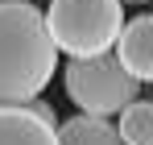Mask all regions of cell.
I'll use <instances>...</instances> for the list:
<instances>
[{
  "mask_svg": "<svg viewBox=\"0 0 153 145\" xmlns=\"http://www.w3.org/2000/svg\"><path fill=\"white\" fill-rule=\"evenodd\" d=\"M58 67L46 13L29 0H0V108L29 104L46 91Z\"/></svg>",
  "mask_w": 153,
  "mask_h": 145,
  "instance_id": "1",
  "label": "cell"
},
{
  "mask_svg": "<svg viewBox=\"0 0 153 145\" xmlns=\"http://www.w3.org/2000/svg\"><path fill=\"white\" fill-rule=\"evenodd\" d=\"M0 145H58V124L42 120L29 104L0 108Z\"/></svg>",
  "mask_w": 153,
  "mask_h": 145,
  "instance_id": "5",
  "label": "cell"
},
{
  "mask_svg": "<svg viewBox=\"0 0 153 145\" xmlns=\"http://www.w3.org/2000/svg\"><path fill=\"white\" fill-rule=\"evenodd\" d=\"M46 29L54 46L71 58H100L112 54L124 29L120 0H50Z\"/></svg>",
  "mask_w": 153,
  "mask_h": 145,
  "instance_id": "2",
  "label": "cell"
},
{
  "mask_svg": "<svg viewBox=\"0 0 153 145\" xmlns=\"http://www.w3.org/2000/svg\"><path fill=\"white\" fill-rule=\"evenodd\" d=\"M58 145H120V133L100 116H71L58 124Z\"/></svg>",
  "mask_w": 153,
  "mask_h": 145,
  "instance_id": "6",
  "label": "cell"
},
{
  "mask_svg": "<svg viewBox=\"0 0 153 145\" xmlns=\"http://www.w3.org/2000/svg\"><path fill=\"white\" fill-rule=\"evenodd\" d=\"M120 145H153V99H132L120 112Z\"/></svg>",
  "mask_w": 153,
  "mask_h": 145,
  "instance_id": "7",
  "label": "cell"
},
{
  "mask_svg": "<svg viewBox=\"0 0 153 145\" xmlns=\"http://www.w3.org/2000/svg\"><path fill=\"white\" fill-rule=\"evenodd\" d=\"M120 4H124V0H120ZM132 4H145V0H132Z\"/></svg>",
  "mask_w": 153,
  "mask_h": 145,
  "instance_id": "8",
  "label": "cell"
},
{
  "mask_svg": "<svg viewBox=\"0 0 153 145\" xmlns=\"http://www.w3.org/2000/svg\"><path fill=\"white\" fill-rule=\"evenodd\" d=\"M62 83H66V96L79 104L83 116H116L124 112L128 104L137 99V79L120 67L116 54H100V58H71L66 71H62Z\"/></svg>",
  "mask_w": 153,
  "mask_h": 145,
  "instance_id": "3",
  "label": "cell"
},
{
  "mask_svg": "<svg viewBox=\"0 0 153 145\" xmlns=\"http://www.w3.org/2000/svg\"><path fill=\"white\" fill-rule=\"evenodd\" d=\"M116 58L137 83H153V13L124 21L120 42H116Z\"/></svg>",
  "mask_w": 153,
  "mask_h": 145,
  "instance_id": "4",
  "label": "cell"
}]
</instances>
